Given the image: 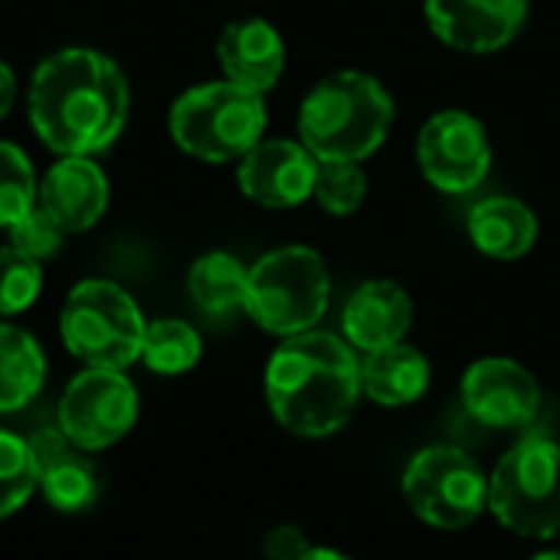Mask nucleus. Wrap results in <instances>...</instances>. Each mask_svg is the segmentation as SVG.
Masks as SVG:
<instances>
[{
	"label": "nucleus",
	"mask_w": 560,
	"mask_h": 560,
	"mask_svg": "<svg viewBox=\"0 0 560 560\" xmlns=\"http://www.w3.org/2000/svg\"><path fill=\"white\" fill-rule=\"evenodd\" d=\"M128 118V82L95 49H62L30 82V121L39 141L62 158L108 148Z\"/></svg>",
	"instance_id": "1"
},
{
	"label": "nucleus",
	"mask_w": 560,
	"mask_h": 560,
	"mask_svg": "<svg viewBox=\"0 0 560 560\" xmlns=\"http://www.w3.org/2000/svg\"><path fill=\"white\" fill-rule=\"evenodd\" d=\"M361 361L328 331L285 338L266 364V400L279 427L302 440L335 436L361 400Z\"/></svg>",
	"instance_id": "2"
},
{
	"label": "nucleus",
	"mask_w": 560,
	"mask_h": 560,
	"mask_svg": "<svg viewBox=\"0 0 560 560\" xmlns=\"http://www.w3.org/2000/svg\"><path fill=\"white\" fill-rule=\"evenodd\" d=\"M394 98L381 79L341 69L322 79L299 108V138L318 161H364L390 135Z\"/></svg>",
	"instance_id": "3"
},
{
	"label": "nucleus",
	"mask_w": 560,
	"mask_h": 560,
	"mask_svg": "<svg viewBox=\"0 0 560 560\" xmlns=\"http://www.w3.org/2000/svg\"><path fill=\"white\" fill-rule=\"evenodd\" d=\"M266 131V102L236 82H207L184 92L171 108V135L197 161L223 164L246 158Z\"/></svg>",
	"instance_id": "4"
},
{
	"label": "nucleus",
	"mask_w": 560,
	"mask_h": 560,
	"mask_svg": "<svg viewBox=\"0 0 560 560\" xmlns=\"http://www.w3.org/2000/svg\"><path fill=\"white\" fill-rule=\"evenodd\" d=\"M489 512L518 538H558L560 443L538 433L522 436L489 476Z\"/></svg>",
	"instance_id": "5"
},
{
	"label": "nucleus",
	"mask_w": 560,
	"mask_h": 560,
	"mask_svg": "<svg viewBox=\"0 0 560 560\" xmlns=\"http://www.w3.org/2000/svg\"><path fill=\"white\" fill-rule=\"evenodd\" d=\"M331 295L325 259L312 246H282L249 269L246 312L269 335L292 338L312 331Z\"/></svg>",
	"instance_id": "6"
},
{
	"label": "nucleus",
	"mask_w": 560,
	"mask_h": 560,
	"mask_svg": "<svg viewBox=\"0 0 560 560\" xmlns=\"http://www.w3.org/2000/svg\"><path fill=\"white\" fill-rule=\"evenodd\" d=\"M144 328L148 325L135 299L108 279L79 282L66 295L59 315V335L66 351L85 368L105 371H121L141 358Z\"/></svg>",
	"instance_id": "7"
},
{
	"label": "nucleus",
	"mask_w": 560,
	"mask_h": 560,
	"mask_svg": "<svg viewBox=\"0 0 560 560\" xmlns=\"http://www.w3.org/2000/svg\"><path fill=\"white\" fill-rule=\"evenodd\" d=\"M410 512L440 532L469 528L489 512V476L459 446L420 450L400 479Z\"/></svg>",
	"instance_id": "8"
},
{
	"label": "nucleus",
	"mask_w": 560,
	"mask_h": 560,
	"mask_svg": "<svg viewBox=\"0 0 560 560\" xmlns=\"http://www.w3.org/2000/svg\"><path fill=\"white\" fill-rule=\"evenodd\" d=\"M138 420V390L121 371L85 368L59 397L56 423L79 453H102L121 443Z\"/></svg>",
	"instance_id": "9"
},
{
	"label": "nucleus",
	"mask_w": 560,
	"mask_h": 560,
	"mask_svg": "<svg viewBox=\"0 0 560 560\" xmlns=\"http://www.w3.org/2000/svg\"><path fill=\"white\" fill-rule=\"evenodd\" d=\"M417 161L423 177L443 194H469L476 190L492 167V144L486 125L463 112L446 108L436 112L417 138Z\"/></svg>",
	"instance_id": "10"
},
{
	"label": "nucleus",
	"mask_w": 560,
	"mask_h": 560,
	"mask_svg": "<svg viewBox=\"0 0 560 560\" xmlns=\"http://www.w3.org/2000/svg\"><path fill=\"white\" fill-rule=\"evenodd\" d=\"M463 407L489 430H525L541 410V387L525 364L482 358L463 374Z\"/></svg>",
	"instance_id": "11"
},
{
	"label": "nucleus",
	"mask_w": 560,
	"mask_h": 560,
	"mask_svg": "<svg viewBox=\"0 0 560 560\" xmlns=\"http://www.w3.org/2000/svg\"><path fill=\"white\" fill-rule=\"evenodd\" d=\"M430 30L453 49L489 56L509 46L528 16V0H427Z\"/></svg>",
	"instance_id": "12"
},
{
	"label": "nucleus",
	"mask_w": 560,
	"mask_h": 560,
	"mask_svg": "<svg viewBox=\"0 0 560 560\" xmlns=\"http://www.w3.org/2000/svg\"><path fill=\"white\" fill-rule=\"evenodd\" d=\"M318 174V158L289 138L259 141L246 158H240V190L266 207V210H289L312 197Z\"/></svg>",
	"instance_id": "13"
},
{
	"label": "nucleus",
	"mask_w": 560,
	"mask_h": 560,
	"mask_svg": "<svg viewBox=\"0 0 560 560\" xmlns=\"http://www.w3.org/2000/svg\"><path fill=\"white\" fill-rule=\"evenodd\" d=\"M413 325V299L394 279H371L361 282L341 315L345 341L354 351H381L400 345Z\"/></svg>",
	"instance_id": "14"
},
{
	"label": "nucleus",
	"mask_w": 560,
	"mask_h": 560,
	"mask_svg": "<svg viewBox=\"0 0 560 560\" xmlns=\"http://www.w3.org/2000/svg\"><path fill=\"white\" fill-rule=\"evenodd\" d=\"M36 203L62 226V233H82L95 226L108 207V180L89 158H62L39 184Z\"/></svg>",
	"instance_id": "15"
},
{
	"label": "nucleus",
	"mask_w": 560,
	"mask_h": 560,
	"mask_svg": "<svg viewBox=\"0 0 560 560\" xmlns=\"http://www.w3.org/2000/svg\"><path fill=\"white\" fill-rule=\"evenodd\" d=\"M217 56H220V66L230 82L253 89L259 95L266 89H272L285 69V43H282L279 30L259 16L233 20L220 33Z\"/></svg>",
	"instance_id": "16"
},
{
	"label": "nucleus",
	"mask_w": 560,
	"mask_h": 560,
	"mask_svg": "<svg viewBox=\"0 0 560 560\" xmlns=\"http://www.w3.org/2000/svg\"><path fill=\"white\" fill-rule=\"evenodd\" d=\"M472 246L489 259H522L538 243V217L515 197H489L469 210L466 220Z\"/></svg>",
	"instance_id": "17"
},
{
	"label": "nucleus",
	"mask_w": 560,
	"mask_h": 560,
	"mask_svg": "<svg viewBox=\"0 0 560 560\" xmlns=\"http://www.w3.org/2000/svg\"><path fill=\"white\" fill-rule=\"evenodd\" d=\"M430 387V361L413 345H390L364 354L361 361V390L377 407H410Z\"/></svg>",
	"instance_id": "18"
},
{
	"label": "nucleus",
	"mask_w": 560,
	"mask_h": 560,
	"mask_svg": "<svg viewBox=\"0 0 560 560\" xmlns=\"http://www.w3.org/2000/svg\"><path fill=\"white\" fill-rule=\"evenodd\" d=\"M46 381V358L36 338L16 325H0V413H16L36 400Z\"/></svg>",
	"instance_id": "19"
},
{
	"label": "nucleus",
	"mask_w": 560,
	"mask_h": 560,
	"mask_svg": "<svg viewBox=\"0 0 560 560\" xmlns=\"http://www.w3.org/2000/svg\"><path fill=\"white\" fill-rule=\"evenodd\" d=\"M246 285H249V269L230 253L200 256L187 276L194 305L210 318H223L236 308H246Z\"/></svg>",
	"instance_id": "20"
},
{
	"label": "nucleus",
	"mask_w": 560,
	"mask_h": 560,
	"mask_svg": "<svg viewBox=\"0 0 560 560\" xmlns=\"http://www.w3.org/2000/svg\"><path fill=\"white\" fill-rule=\"evenodd\" d=\"M36 492L46 499L49 509H56L62 515L85 512L98 499L95 466L89 459H82L75 453V446H72L62 456H56L46 466H39V486H36Z\"/></svg>",
	"instance_id": "21"
},
{
	"label": "nucleus",
	"mask_w": 560,
	"mask_h": 560,
	"mask_svg": "<svg viewBox=\"0 0 560 560\" xmlns=\"http://www.w3.org/2000/svg\"><path fill=\"white\" fill-rule=\"evenodd\" d=\"M200 335L180 318H158L144 328L141 361L154 374H184L200 361Z\"/></svg>",
	"instance_id": "22"
},
{
	"label": "nucleus",
	"mask_w": 560,
	"mask_h": 560,
	"mask_svg": "<svg viewBox=\"0 0 560 560\" xmlns=\"http://www.w3.org/2000/svg\"><path fill=\"white\" fill-rule=\"evenodd\" d=\"M39 486V466L26 443L10 430H0V522L16 515Z\"/></svg>",
	"instance_id": "23"
},
{
	"label": "nucleus",
	"mask_w": 560,
	"mask_h": 560,
	"mask_svg": "<svg viewBox=\"0 0 560 560\" xmlns=\"http://www.w3.org/2000/svg\"><path fill=\"white\" fill-rule=\"evenodd\" d=\"M36 197L39 187L30 158L16 144L0 141V226L10 230L16 220H23L36 207Z\"/></svg>",
	"instance_id": "24"
},
{
	"label": "nucleus",
	"mask_w": 560,
	"mask_h": 560,
	"mask_svg": "<svg viewBox=\"0 0 560 560\" xmlns=\"http://www.w3.org/2000/svg\"><path fill=\"white\" fill-rule=\"evenodd\" d=\"M312 197L331 217H351L368 197V177L358 161H318Z\"/></svg>",
	"instance_id": "25"
},
{
	"label": "nucleus",
	"mask_w": 560,
	"mask_h": 560,
	"mask_svg": "<svg viewBox=\"0 0 560 560\" xmlns=\"http://www.w3.org/2000/svg\"><path fill=\"white\" fill-rule=\"evenodd\" d=\"M43 269L33 256L3 246L0 249V315H16L30 308L39 295Z\"/></svg>",
	"instance_id": "26"
},
{
	"label": "nucleus",
	"mask_w": 560,
	"mask_h": 560,
	"mask_svg": "<svg viewBox=\"0 0 560 560\" xmlns=\"http://www.w3.org/2000/svg\"><path fill=\"white\" fill-rule=\"evenodd\" d=\"M62 236H66L62 226H59L39 203H36L23 220H16V223L10 226V246L20 249V253H26V256H33L36 262L56 256L59 246H62Z\"/></svg>",
	"instance_id": "27"
},
{
	"label": "nucleus",
	"mask_w": 560,
	"mask_h": 560,
	"mask_svg": "<svg viewBox=\"0 0 560 560\" xmlns=\"http://www.w3.org/2000/svg\"><path fill=\"white\" fill-rule=\"evenodd\" d=\"M308 551H312V541L295 525H276L262 538V555H266V560H302Z\"/></svg>",
	"instance_id": "28"
},
{
	"label": "nucleus",
	"mask_w": 560,
	"mask_h": 560,
	"mask_svg": "<svg viewBox=\"0 0 560 560\" xmlns=\"http://www.w3.org/2000/svg\"><path fill=\"white\" fill-rule=\"evenodd\" d=\"M13 92H16V82H13V72L7 62H0V118L10 112L13 105Z\"/></svg>",
	"instance_id": "29"
},
{
	"label": "nucleus",
	"mask_w": 560,
	"mask_h": 560,
	"mask_svg": "<svg viewBox=\"0 0 560 560\" xmlns=\"http://www.w3.org/2000/svg\"><path fill=\"white\" fill-rule=\"evenodd\" d=\"M302 560H351L348 555H341V551H335V548H312L308 555Z\"/></svg>",
	"instance_id": "30"
},
{
	"label": "nucleus",
	"mask_w": 560,
	"mask_h": 560,
	"mask_svg": "<svg viewBox=\"0 0 560 560\" xmlns=\"http://www.w3.org/2000/svg\"><path fill=\"white\" fill-rule=\"evenodd\" d=\"M532 560H560V551H545V555H535Z\"/></svg>",
	"instance_id": "31"
}]
</instances>
